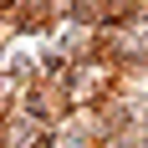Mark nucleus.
Segmentation results:
<instances>
[{"label": "nucleus", "instance_id": "1", "mask_svg": "<svg viewBox=\"0 0 148 148\" xmlns=\"http://www.w3.org/2000/svg\"><path fill=\"white\" fill-rule=\"evenodd\" d=\"M15 107H26L31 118L46 123V128H61V123L77 112V97H72V82H66V77L36 72V77H31V87L15 97Z\"/></svg>", "mask_w": 148, "mask_h": 148}, {"label": "nucleus", "instance_id": "2", "mask_svg": "<svg viewBox=\"0 0 148 148\" xmlns=\"http://www.w3.org/2000/svg\"><path fill=\"white\" fill-rule=\"evenodd\" d=\"M66 82H72L77 107H97V102L112 97V87H118V66H112V61H77L72 72H66Z\"/></svg>", "mask_w": 148, "mask_h": 148}]
</instances>
